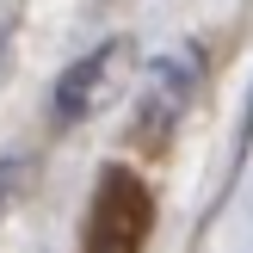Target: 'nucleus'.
Here are the masks:
<instances>
[{
	"mask_svg": "<svg viewBox=\"0 0 253 253\" xmlns=\"http://www.w3.org/2000/svg\"><path fill=\"white\" fill-rule=\"evenodd\" d=\"M198 81H204V49L198 43H179L173 56H161L155 74H148V86H142V99H136V136L142 142L167 136L185 118V105L198 99Z\"/></svg>",
	"mask_w": 253,
	"mask_h": 253,
	"instance_id": "obj_1",
	"label": "nucleus"
},
{
	"mask_svg": "<svg viewBox=\"0 0 253 253\" xmlns=\"http://www.w3.org/2000/svg\"><path fill=\"white\" fill-rule=\"evenodd\" d=\"M19 173H25L19 161H0V210H6V204H12V192H19Z\"/></svg>",
	"mask_w": 253,
	"mask_h": 253,
	"instance_id": "obj_3",
	"label": "nucleus"
},
{
	"mask_svg": "<svg viewBox=\"0 0 253 253\" xmlns=\"http://www.w3.org/2000/svg\"><path fill=\"white\" fill-rule=\"evenodd\" d=\"M118 68H124V43H99V49H86V56L56 81V124H68V130H74V124H86L99 105H105V93H111V81H118Z\"/></svg>",
	"mask_w": 253,
	"mask_h": 253,
	"instance_id": "obj_2",
	"label": "nucleus"
}]
</instances>
